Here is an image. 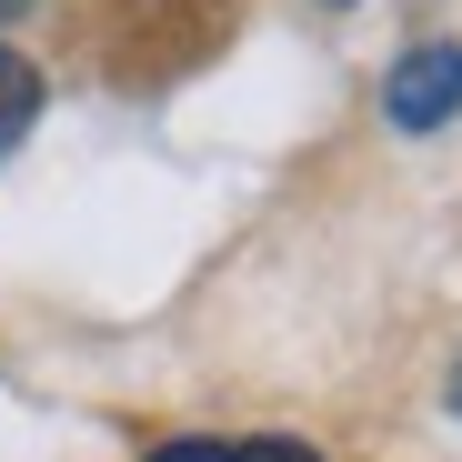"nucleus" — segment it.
Listing matches in <instances>:
<instances>
[{
	"mask_svg": "<svg viewBox=\"0 0 462 462\" xmlns=\"http://www.w3.org/2000/svg\"><path fill=\"white\" fill-rule=\"evenodd\" d=\"M21 11H31V0H0V21H21Z\"/></svg>",
	"mask_w": 462,
	"mask_h": 462,
	"instance_id": "39448f33",
	"label": "nucleus"
},
{
	"mask_svg": "<svg viewBox=\"0 0 462 462\" xmlns=\"http://www.w3.org/2000/svg\"><path fill=\"white\" fill-rule=\"evenodd\" d=\"M231 21H242V0H101V60L131 91H162L231 41Z\"/></svg>",
	"mask_w": 462,
	"mask_h": 462,
	"instance_id": "f257e3e1",
	"label": "nucleus"
},
{
	"mask_svg": "<svg viewBox=\"0 0 462 462\" xmlns=\"http://www.w3.org/2000/svg\"><path fill=\"white\" fill-rule=\"evenodd\" d=\"M242 462H322V452H312V442H282V432H272V442H242Z\"/></svg>",
	"mask_w": 462,
	"mask_h": 462,
	"instance_id": "20e7f679",
	"label": "nucleus"
},
{
	"mask_svg": "<svg viewBox=\"0 0 462 462\" xmlns=\"http://www.w3.org/2000/svg\"><path fill=\"white\" fill-rule=\"evenodd\" d=\"M452 402H462V372H452Z\"/></svg>",
	"mask_w": 462,
	"mask_h": 462,
	"instance_id": "423d86ee",
	"label": "nucleus"
},
{
	"mask_svg": "<svg viewBox=\"0 0 462 462\" xmlns=\"http://www.w3.org/2000/svg\"><path fill=\"white\" fill-rule=\"evenodd\" d=\"M382 111H393V131H442L462 111V41H412L382 81Z\"/></svg>",
	"mask_w": 462,
	"mask_h": 462,
	"instance_id": "f03ea898",
	"label": "nucleus"
},
{
	"mask_svg": "<svg viewBox=\"0 0 462 462\" xmlns=\"http://www.w3.org/2000/svg\"><path fill=\"white\" fill-rule=\"evenodd\" d=\"M31 121H41V70L21 51H0V151H21Z\"/></svg>",
	"mask_w": 462,
	"mask_h": 462,
	"instance_id": "7ed1b4c3",
	"label": "nucleus"
}]
</instances>
